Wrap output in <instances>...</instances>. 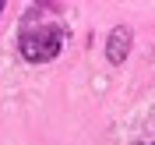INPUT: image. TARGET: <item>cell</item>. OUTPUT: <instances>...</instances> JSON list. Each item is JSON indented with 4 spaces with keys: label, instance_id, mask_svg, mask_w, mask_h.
Listing matches in <instances>:
<instances>
[{
    "label": "cell",
    "instance_id": "3957f363",
    "mask_svg": "<svg viewBox=\"0 0 155 145\" xmlns=\"http://www.w3.org/2000/svg\"><path fill=\"white\" fill-rule=\"evenodd\" d=\"M134 145H155V142H134Z\"/></svg>",
    "mask_w": 155,
    "mask_h": 145
},
{
    "label": "cell",
    "instance_id": "7a4b0ae2",
    "mask_svg": "<svg viewBox=\"0 0 155 145\" xmlns=\"http://www.w3.org/2000/svg\"><path fill=\"white\" fill-rule=\"evenodd\" d=\"M127 53H130V29L127 25H116L106 39V60L109 64H124Z\"/></svg>",
    "mask_w": 155,
    "mask_h": 145
},
{
    "label": "cell",
    "instance_id": "6da1fadb",
    "mask_svg": "<svg viewBox=\"0 0 155 145\" xmlns=\"http://www.w3.org/2000/svg\"><path fill=\"white\" fill-rule=\"evenodd\" d=\"M67 43V32L60 25H42V29H25L21 32V57L28 64H49L60 57V50Z\"/></svg>",
    "mask_w": 155,
    "mask_h": 145
}]
</instances>
